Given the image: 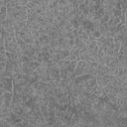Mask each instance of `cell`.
Masks as SVG:
<instances>
[{
  "label": "cell",
  "mask_w": 127,
  "mask_h": 127,
  "mask_svg": "<svg viewBox=\"0 0 127 127\" xmlns=\"http://www.w3.org/2000/svg\"><path fill=\"white\" fill-rule=\"evenodd\" d=\"M112 39H113V44H114V45H115V44L120 45V44H121V42H122L125 38H123L120 34H117V33H116V34L113 36V38H112Z\"/></svg>",
  "instance_id": "obj_11"
},
{
  "label": "cell",
  "mask_w": 127,
  "mask_h": 127,
  "mask_svg": "<svg viewBox=\"0 0 127 127\" xmlns=\"http://www.w3.org/2000/svg\"><path fill=\"white\" fill-rule=\"evenodd\" d=\"M57 55L59 56V58H60V60L62 61V60H65V59H67L68 58V56H69V51H67V50H61L59 53H57Z\"/></svg>",
  "instance_id": "obj_7"
},
{
  "label": "cell",
  "mask_w": 127,
  "mask_h": 127,
  "mask_svg": "<svg viewBox=\"0 0 127 127\" xmlns=\"http://www.w3.org/2000/svg\"><path fill=\"white\" fill-rule=\"evenodd\" d=\"M116 33L120 34L123 38H127V26L126 24H119L118 26H116Z\"/></svg>",
  "instance_id": "obj_4"
},
{
  "label": "cell",
  "mask_w": 127,
  "mask_h": 127,
  "mask_svg": "<svg viewBox=\"0 0 127 127\" xmlns=\"http://www.w3.org/2000/svg\"><path fill=\"white\" fill-rule=\"evenodd\" d=\"M71 35H72L73 39L77 38V37H78V30H72V31H71Z\"/></svg>",
  "instance_id": "obj_17"
},
{
  "label": "cell",
  "mask_w": 127,
  "mask_h": 127,
  "mask_svg": "<svg viewBox=\"0 0 127 127\" xmlns=\"http://www.w3.org/2000/svg\"><path fill=\"white\" fill-rule=\"evenodd\" d=\"M113 77H114V75H112V74H104L102 76H97V77H95L96 78V84L100 87H104L106 84L111 82Z\"/></svg>",
  "instance_id": "obj_1"
},
{
  "label": "cell",
  "mask_w": 127,
  "mask_h": 127,
  "mask_svg": "<svg viewBox=\"0 0 127 127\" xmlns=\"http://www.w3.org/2000/svg\"><path fill=\"white\" fill-rule=\"evenodd\" d=\"M58 2H59V0H49V2H48V9L54 10L55 8H57Z\"/></svg>",
  "instance_id": "obj_12"
},
{
  "label": "cell",
  "mask_w": 127,
  "mask_h": 127,
  "mask_svg": "<svg viewBox=\"0 0 127 127\" xmlns=\"http://www.w3.org/2000/svg\"><path fill=\"white\" fill-rule=\"evenodd\" d=\"M39 66H40V63H38L37 61H31V62L28 63V67H29L30 69H32L33 71L36 70Z\"/></svg>",
  "instance_id": "obj_10"
},
{
  "label": "cell",
  "mask_w": 127,
  "mask_h": 127,
  "mask_svg": "<svg viewBox=\"0 0 127 127\" xmlns=\"http://www.w3.org/2000/svg\"><path fill=\"white\" fill-rule=\"evenodd\" d=\"M76 64H77L76 61H73V62H70V63H69L68 66L66 67V70H67V72H68L69 74L73 73V71H74V69H75V66H76ZM68 76H69V75H68Z\"/></svg>",
  "instance_id": "obj_9"
},
{
  "label": "cell",
  "mask_w": 127,
  "mask_h": 127,
  "mask_svg": "<svg viewBox=\"0 0 127 127\" xmlns=\"http://www.w3.org/2000/svg\"><path fill=\"white\" fill-rule=\"evenodd\" d=\"M89 55L87 53H84V54H80L79 57H78V61H81V62H84V63H87L89 61Z\"/></svg>",
  "instance_id": "obj_13"
},
{
  "label": "cell",
  "mask_w": 127,
  "mask_h": 127,
  "mask_svg": "<svg viewBox=\"0 0 127 127\" xmlns=\"http://www.w3.org/2000/svg\"><path fill=\"white\" fill-rule=\"evenodd\" d=\"M0 87L4 90V91H8V92H12L13 91V81L12 78H8V77H3L0 81Z\"/></svg>",
  "instance_id": "obj_2"
},
{
  "label": "cell",
  "mask_w": 127,
  "mask_h": 127,
  "mask_svg": "<svg viewBox=\"0 0 127 127\" xmlns=\"http://www.w3.org/2000/svg\"><path fill=\"white\" fill-rule=\"evenodd\" d=\"M69 63H70L69 60L65 59V60H62V61H60L57 64H58V67H59L60 69H66V67L68 66Z\"/></svg>",
  "instance_id": "obj_6"
},
{
  "label": "cell",
  "mask_w": 127,
  "mask_h": 127,
  "mask_svg": "<svg viewBox=\"0 0 127 127\" xmlns=\"http://www.w3.org/2000/svg\"><path fill=\"white\" fill-rule=\"evenodd\" d=\"M69 73L67 72L66 69H60V77L61 79H66L68 77Z\"/></svg>",
  "instance_id": "obj_14"
},
{
  "label": "cell",
  "mask_w": 127,
  "mask_h": 127,
  "mask_svg": "<svg viewBox=\"0 0 127 127\" xmlns=\"http://www.w3.org/2000/svg\"><path fill=\"white\" fill-rule=\"evenodd\" d=\"M38 40L40 41V43H41L42 46H43V45H48V44H50V38H49L48 35H40V37L38 38Z\"/></svg>",
  "instance_id": "obj_8"
},
{
  "label": "cell",
  "mask_w": 127,
  "mask_h": 127,
  "mask_svg": "<svg viewBox=\"0 0 127 127\" xmlns=\"http://www.w3.org/2000/svg\"><path fill=\"white\" fill-rule=\"evenodd\" d=\"M85 65H86V63L84 62H81V61H78L77 64H76V66H75V69L73 71V75L74 77H77L79 75H82L84 74V68H85Z\"/></svg>",
  "instance_id": "obj_3"
},
{
  "label": "cell",
  "mask_w": 127,
  "mask_h": 127,
  "mask_svg": "<svg viewBox=\"0 0 127 127\" xmlns=\"http://www.w3.org/2000/svg\"><path fill=\"white\" fill-rule=\"evenodd\" d=\"M109 16L108 15H106V14H104L102 17H101V19H100V25H107V22H108V20H109Z\"/></svg>",
  "instance_id": "obj_15"
},
{
  "label": "cell",
  "mask_w": 127,
  "mask_h": 127,
  "mask_svg": "<svg viewBox=\"0 0 127 127\" xmlns=\"http://www.w3.org/2000/svg\"><path fill=\"white\" fill-rule=\"evenodd\" d=\"M126 127H127V126H126Z\"/></svg>",
  "instance_id": "obj_18"
},
{
  "label": "cell",
  "mask_w": 127,
  "mask_h": 127,
  "mask_svg": "<svg viewBox=\"0 0 127 127\" xmlns=\"http://www.w3.org/2000/svg\"><path fill=\"white\" fill-rule=\"evenodd\" d=\"M104 55H105V52L102 49V47H98V49H97V57L98 58H102Z\"/></svg>",
  "instance_id": "obj_16"
},
{
  "label": "cell",
  "mask_w": 127,
  "mask_h": 127,
  "mask_svg": "<svg viewBox=\"0 0 127 127\" xmlns=\"http://www.w3.org/2000/svg\"><path fill=\"white\" fill-rule=\"evenodd\" d=\"M120 18H117V17H113L111 16L107 22V27H116L120 24Z\"/></svg>",
  "instance_id": "obj_5"
}]
</instances>
